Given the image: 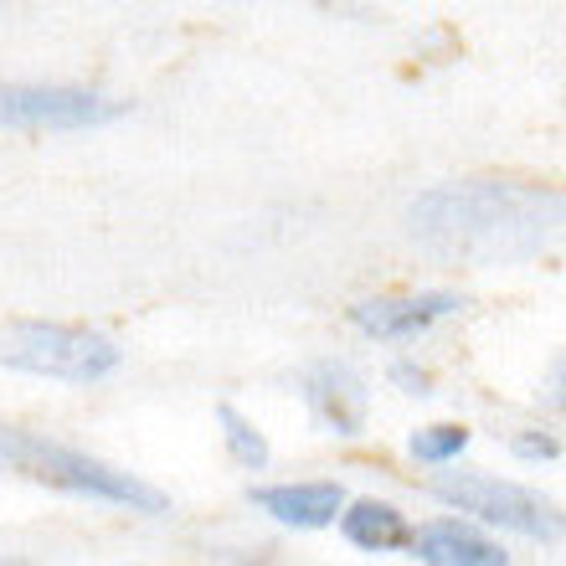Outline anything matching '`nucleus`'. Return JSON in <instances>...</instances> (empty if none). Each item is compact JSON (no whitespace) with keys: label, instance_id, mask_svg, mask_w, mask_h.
<instances>
[{"label":"nucleus","instance_id":"ddd939ff","mask_svg":"<svg viewBox=\"0 0 566 566\" xmlns=\"http://www.w3.org/2000/svg\"><path fill=\"white\" fill-rule=\"evenodd\" d=\"M515 453H521V459H556L562 443H556L552 432H521V438H515Z\"/></svg>","mask_w":566,"mask_h":566},{"label":"nucleus","instance_id":"7ed1b4c3","mask_svg":"<svg viewBox=\"0 0 566 566\" xmlns=\"http://www.w3.org/2000/svg\"><path fill=\"white\" fill-rule=\"evenodd\" d=\"M124 366V345L93 325L67 319H6L0 325V371L62 381V387H98Z\"/></svg>","mask_w":566,"mask_h":566},{"label":"nucleus","instance_id":"4468645a","mask_svg":"<svg viewBox=\"0 0 566 566\" xmlns=\"http://www.w3.org/2000/svg\"><path fill=\"white\" fill-rule=\"evenodd\" d=\"M552 402L566 412V360H562V366H556V371H552Z\"/></svg>","mask_w":566,"mask_h":566},{"label":"nucleus","instance_id":"f8f14e48","mask_svg":"<svg viewBox=\"0 0 566 566\" xmlns=\"http://www.w3.org/2000/svg\"><path fill=\"white\" fill-rule=\"evenodd\" d=\"M469 448V428H453V422H432V428H422L418 438H412V459L418 463H432V469H443V463H453Z\"/></svg>","mask_w":566,"mask_h":566},{"label":"nucleus","instance_id":"0eeeda50","mask_svg":"<svg viewBox=\"0 0 566 566\" xmlns=\"http://www.w3.org/2000/svg\"><path fill=\"white\" fill-rule=\"evenodd\" d=\"M453 310H459V294H443V289L402 294V298H360L350 310V325L376 335V340H412V335L432 329L438 319H448Z\"/></svg>","mask_w":566,"mask_h":566},{"label":"nucleus","instance_id":"6e6552de","mask_svg":"<svg viewBox=\"0 0 566 566\" xmlns=\"http://www.w3.org/2000/svg\"><path fill=\"white\" fill-rule=\"evenodd\" d=\"M412 556L432 566H505V552L490 536H479L459 521H432L422 531H412Z\"/></svg>","mask_w":566,"mask_h":566},{"label":"nucleus","instance_id":"20e7f679","mask_svg":"<svg viewBox=\"0 0 566 566\" xmlns=\"http://www.w3.org/2000/svg\"><path fill=\"white\" fill-rule=\"evenodd\" d=\"M119 114V98L77 83H0V129L11 135H83Z\"/></svg>","mask_w":566,"mask_h":566},{"label":"nucleus","instance_id":"9b49d317","mask_svg":"<svg viewBox=\"0 0 566 566\" xmlns=\"http://www.w3.org/2000/svg\"><path fill=\"white\" fill-rule=\"evenodd\" d=\"M217 428H222V448H227V459L238 463V469H248V474H258V469H269L273 463V448L269 438H263V428H258L242 407L222 402L217 407Z\"/></svg>","mask_w":566,"mask_h":566},{"label":"nucleus","instance_id":"f03ea898","mask_svg":"<svg viewBox=\"0 0 566 566\" xmlns=\"http://www.w3.org/2000/svg\"><path fill=\"white\" fill-rule=\"evenodd\" d=\"M0 474L27 479V484H42V490H57V494H73V500H88V505L135 510V515H165L170 510V500L149 479L98 459L88 448L42 438V432H31V428H0Z\"/></svg>","mask_w":566,"mask_h":566},{"label":"nucleus","instance_id":"9d476101","mask_svg":"<svg viewBox=\"0 0 566 566\" xmlns=\"http://www.w3.org/2000/svg\"><path fill=\"white\" fill-rule=\"evenodd\" d=\"M340 536L360 552H402L412 541V525L387 500H356V505L340 510Z\"/></svg>","mask_w":566,"mask_h":566},{"label":"nucleus","instance_id":"1a4fd4ad","mask_svg":"<svg viewBox=\"0 0 566 566\" xmlns=\"http://www.w3.org/2000/svg\"><path fill=\"white\" fill-rule=\"evenodd\" d=\"M304 397H310L314 418L329 422L335 432H356L360 418H366V387H360V376L350 366H314L310 381H304Z\"/></svg>","mask_w":566,"mask_h":566},{"label":"nucleus","instance_id":"f257e3e1","mask_svg":"<svg viewBox=\"0 0 566 566\" xmlns=\"http://www.w3.org/2000/svg\"><path fill=\"white\" fill-rule=\"evenodd\" d=\"M412 232L422 248L463 258L479 269L525 263L566 232V196L525 180H469L428 191L412 207Z\"/></svg>","mask_w":566,"mask_h":566},{"label":"nucleus","instance_id":"39448f33","mask_svg":"<svg viewBox=\"0 0 566 566\" xmlns=\"http://www.w3.org/2000/svg\"><path fill=\"white\" fill-rule=\"evenodd\" d=\"M432 494L443 505L474 515V521L500 525V531H515V536H531V541H556L566 531V515L546 494L525 490V484H510V479H494V474H438L432 479Z\"/></svg>","mask_w":566,"mask_h":566},{"label":"nucleus","instance_id":"423d86ee","mask_svg":"<svg viewBox=\"0 0 566 566\" xmlns=\"http://www.w3.org/2000/svg\"><path fill=\"white\" fill-rule=\"evenodd\" d=\"M253 510H263L269 521L289 525V531H325L340 521L345 510V490L329 479H294V484H258Z\"/></svg>","mask_w":566,"mask_h":566}]
</instances>
